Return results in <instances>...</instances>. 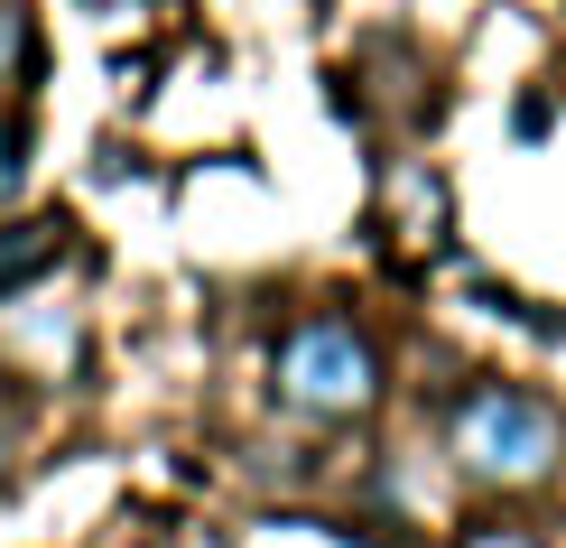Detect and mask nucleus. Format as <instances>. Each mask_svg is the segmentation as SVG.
<instances>
[{
	"label": "nucleus",
	"instance_id": "nucleus-1",
	"mask_svg": "<svg viewBox=\"0 0 566 548\" xmlns=\"http://www.w3.org/2000/svg\"><path fill=\"white\" fill-rule=\"evenodd\" d=\"M446 446H455V465L474 474L483 493H530V484H548V474H557L566 427H557L548 400L492 381V391H474L455 418H446Z\"/></svg>",
	"mask_w": 566,
	"mask_h": 548
},
{
	"label": "nucleus",
	"instance_id": "nucleus-7",
	"mask_svg": "<svg viewBox=\"0 0 566 548\" xmlns=\"http://www.w3.org/2000/svg\"><path fill=\"white\" fill-rule=\"evenodd\" d=\"M0 474H10V418H0Z\"/></svg>",
	"mask_w": 566,
	"mask_h": 548
},
{
	"label": "nucleus",
	"instance_id": "nucleus-3",
	"mask_svg": "<svg viewBox=\"0 0 566 548\" xmlns=\"http://www.w3.org/2000/svg\"><path fill=\"white\" fill-rule=\"evenodd\" d=\"M56 251H65V224H0V298L56 270Z\"/></svg>",
	"mask_w": 566,
	"mask_h": 548
},
{
	"label": "nucleus",
	"instance_id": "nucleus-4",
	"mask_svg": "<svg viewBox=\"0 0 566 548\" xmlns=\"http://www.w3.org/2000/svg\"><path fill=\"white\" fill-rule=\"evenodd\" d=\"M19 65H29V0H0V93L19 84Z\"/></svg>",
	"mask_w": 566,
	"mask_h": 548
},
{
	"label": "nucleus",
	"instance_id": "nucleus-5",
	"mask_svg": "<svg viewBox=\"0 0 566 548\" xmlns=\"http://www.w3.org/2000/svg\"><path fill=\"white\" fill-rule=\"evenodd\" d=\"M19 168H29V139H19V131H0V196L19 186Z\"/></svg>",
	"mask_w": 566,
	"mask_h": 548
},
{
	"label": "nucleus",
	"instance_id": "nucleus-2",
	"mask_svg": "<svg viewBox=\"0 0 566 548\" xmlns=\"http://www.w3.org/2000/svg\"><path fill=\"white\" fill-rule=\"evenodd\" d=\"M279 400L297 418H363L381 400V363H371V344L344 317H306L279 344Z\"/></svg>",
	"mask_w": 566,
	"mask_h": 548
},
{
	"label": "nucleus",
	"instance_id": "nucleus-6",
	"mask_svg": "<svg viewBox=\"0 0 566 548\" xmlns=\"http://www.w3.org/2000/svg\"><path fill=\"white\" fill-rule=\"evenodd\" d=\"M474 548H530V539H521V530H492V539H474Z\"/></svg>",
	"mask_w": 566,
	"mask_h": 548
}]
</instances>
